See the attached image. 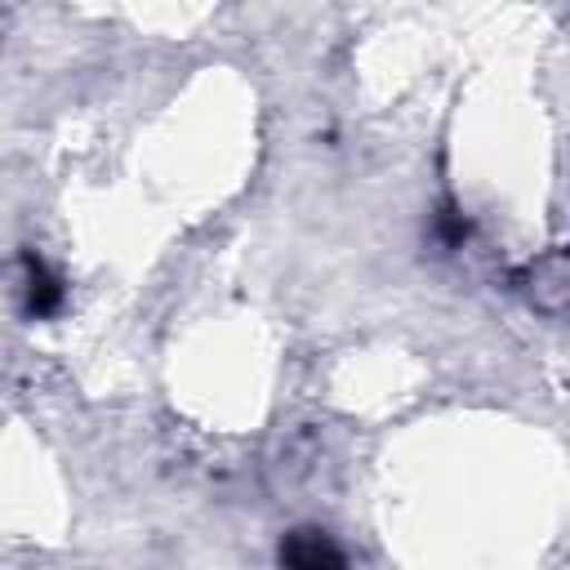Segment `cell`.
I'll return each instance as SVG.
<instances>
[{
    "mask_svg": "<svg viewBox=\"0 0 570 570\" xmlns=\"http://www.w3.org/2000/svg\"><path fill=\"white\" fill-rule=\"evenodd\" d=\"M62 298H67L62 276L36 249H27L22 254V307H27V316H53L62 307Z\"/></svg>",
    "mask_w": 570,
    "mask_h": 570,
    "instance_id": "cell-2",
    "label": "cell"
},
{
    "mask_svg": "<svg viewBox=\"0 0 570 570\" xmlns=\"http://www.w3.org/2000/svg\"><path fill=\"white\" fill-rule=\"evenodd\" d=\"M276 561H281V570H347V557L334 543V534L316 530V525L289 530L276 548Z\"/></svg>",
    "mask_w": 570,
    "mask_h": 570,
    "instance_id": "cell-1",
    "label": "cell"
}]
</instances>
